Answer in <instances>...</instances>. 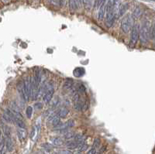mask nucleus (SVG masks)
Masks as SVG:
<instances>
[{"mask_svg": "<svg viewBox=\"0 0 155 154\" xmlns=\"http://www.w3.org/2000/svg\"><path fill=\"white\" fill-rule=\"evenodd\" d=\"M96 153V148L95 147H92L91 150H89V152L87 153V154H95Z\"/></svg>", "mask_w": 155, "mask_h": 154, "instance_id": "obj_34", "label": "nucleus"}, {"mask_svg": "<svg viewBox=\"0 0 155 154\" xmlns=\"http://www.w3.org/2000/svg\"><path fill=\"white\" fill-rule=\"evenodd\" d=\"M6 140H4V137L2 136L1 139V147H0V154H5L6 153Z\"/></svg>", "mask_w": 155, "mask_h": 154, "instance_id": "obj_22", "label": "nucleus"}, {"mask_svg": "<svg viewBox=\"0 0 155 154\" xmlns=\"http://www.w3.org/2000/svg\"><path fill=\"white\" fill-rule=\"evenodd\" d=\"M65 125V128H70L75 126V121L73 119H69L68 121H67L65 123H64Z\"/></svg>", "mask_w": 155, "mask_h": 154, "instance_id": "obj_23", "label": "nucleus"}, {"mask_svg": "<svg viewBox=\"0 0 155 154\" xmlns=\"http://www.w3.org/2000/svg\"><path fill=\"white\" fill-rule=\"evenodd\" d=\"M73 84H74V82H73V81L71 80V79H67V80L65 81V82L64 88L65 89L69 90V89H71L72 87H73Z\"/></svg>", "mask_w": 155, "mask_h": 154, "instance_id": "obj_20", "label": "nucleus"}, {"mask_svg": "<svg viewBox=\"0 0 155 154\" xmlns=\"http://www.w3.org/2000/svg\"><path fill=\"white\" fill-rule=\"evenodd\" d=\"M77 4H78V7L80 8L81 6V4L83 3V0H76Z\"/></svg>", "mask_w": 155, "mask_h": 154, "instance_id": "obj_36", "label": "nucleus"}, {"mask_svg": "<svg viewBox=\"0 0 155 154\" xmlns=\"http://www.w3.org/2000/svg\"><path fill=\"white\" fill-rule=\"evenodd\" d=\"M128 7H129V6H128L127 3L121 5V6H119V16H123L125 14V13L127 12V10L128 9Z\"/></svg>", "mask_w": 155, "mask_h": 154, "instance_id": "obj_12", "label": "nucleus"}, {"mask_svg": "<svg viewBox=\"0 0 155 154\" xmlns=\"http://www.w3.org/2000/svg\"><path fill=\"white\" fill-rule=\"evenodd\" d=\"M35 135H36V129H35V128H33L32 130H31V132H30V138L33 139V137L35 136Z\"/></svg>", "mask_w": 155, "mask_h": 154, "instance_id": "obj_35", "label": "nucleus"}, {"mask_svg": "<svg viewBox=\"0 0 155 154\" xmlns=\"http://www.w3.org/2000/svg\"><path fill=\"white\" fill-rule=\"evenodd\" d=\"M65 3V0H59V5L61 6H64Z\"/></svg>", "mask_w": 155, "mask_h": 154, "instance_id": "obj_37", "label": "nucleus"}, {"mask_svg": "<svg viewBox=\"0 0 155 154\" xmlns=\"http://www.w3.org/2000/svg\"><path fill=\"white\" fill-rule=\"evenodd\" d=\"M85 91H86V89H85V86L83 85V84H79V85L78 86V88H77V91H78V92H79V93H81V94L85 93Z\"/></svg>", "mask_w": 155, "mask_h": 154, "instance_id": "obj_27", "label": "nucleus"}, {"mask_svg": "<svg viewBox=\"0 0 155 154\" xmlns=\"http://www.w3.org/2000/svg\"><path fill=\"white\" fill-rule=\"evenodd\" d=\"M2 131H3L5 136H6V138L11 137V131H10V128H9L8 126H4L2 125Z\"/></svg>", "mask_w": 155, "mask_h": 154, "instance_id": "obj_21", "label": "nucleus"}, {"mask_svg": "<svg viewBox=\"0 0 155 154\" xmlns=\"http://www.w3.org/2000/svg\"><path fill=\"white\" fill-rule=\"evenodd\" d=\"M88 147H89V146L87 145V144H85V143H84L83 145H81L79 148H78V151H80L81 153V152H83V151H85L87 149H88Z\"/></svg>", "mask_w": 155, "mask_h": 154, "instance_id": "obj_29", "label": "nucleus"}, {"mask_svg": "<svg viewBox=\"0 0 155 154\" xmlns=\"http://www.w3.org/2000/svg\"><path fill=\"white\" fill-rule=\"evenodd\" d=\"M59 102H60V101H59V98L57 97V98L54 99V102H53V105H52L53 108H56V107L58 105V104H59Z\"/></svg>", "mask_w": 155, "mask_h": 154, "instance_id": "obj_31", "label": "nucleus"}, {"mask_svg": "<svg viewBox=\"0 0 155 154\" xmlns=\"http://www.w3.org/2000/svg\"><path fill=\"white\" fill-rule=\"evenodd\" d=\"M26 115L28 118H31L33 115V108L31 106H28L26 109Z\"/></svg>", "mask_w": 155, "mask_h": 154, "instance_id": "obj_24", "label": "nucleus"}, {"mask_svg": "<svg viewBox=\"0 0 155 154\" xmlns=\"http://www.w3.org/2000/svg\"><path fill=\"white\" fill-rule=\"evenodd\" d=\"M15 122L16 124V126L19 128H26V124L24 123V122L23 121L22 118H15Z\"/></svg>", "mask_w": 155, "mask_h": 154, "instance_id": "obj_15", "label": "nucleus"}, {"mask_svg": "<svg viewBox=\"0 0 155 154\" xmlns=\"http://www.w3.org/2000/svg\"><path fill=\"white\" fill-rule=\"evenodd\" d=\"M17 91L19 93V95H21L22 98L23 99L24 101H29V98L26 95V94L25 92V88H24V81H19L17 84Z\"/></svg>", "mask_w": 155, "mask_h": 154, "instance_id": "obj_5", "label": "nucleus"}, {"mask_svg": "<svg viewBox=\"0 0 155 154\" xmlns=\"http://www.w3.org/2000/svg\"><path fill=\"white\" fill-rule=\"evenodd\" d=\"M58 154H73V153L69 150H64L59 151V153Z\"/></svg>", "mask_w": 155, "mask_h": 154, "instance_id": "obj_33", "label": "nucleus"}, {"mask_svg": "<svg viewBox=\"0 0 155 154\" xmlns=\"http://www.w3.org/2000/svg\"><path fill=\"white\" fill-rule=\"evenodd\" d=\"M17 136H18V138L20 140L25 139L26 136V132L25 130V128H19V129H18L17 130Z\"/></svg>", "mask_w": 155, "mask_h": 154, "instance_id": "obj_14", "label": "nucleus"}, {"mask_svg": "<svg viewBox=\"0 0 155 154\" xmlns=\"http://www.w3.org/2000/svg\"><path fill=\"white\" fill-rule=\"evenodd\" d=\"M83 5L86 10H90L92 7V0H83Z\"/></svg>", "mask_w": 155, "mask_h": 154, "instance_id": "obj_17", "label": "nucleus"}, {"mask_svg": "<svg viewBox=\"0 0 155 154\" xmlns=\"http://www.w3.org/2000/svg\"><path fill=\"white\" fill-rule=\"evenodd\" d=\"M51 142H53L54 146H61L63 143H64V141L62 140V139L59 138V137H54L51 139Z\"/></svg>", "mask_w": 155, "mask_h": 154, "instance_id": "obj_16", "label": "nucleus"}, {"mask_svg": "<svg viewBox=\"0 0 155 154\" xmlns=\"http://www.w3.org/2000/svg\"><path fill=\"white\" fill-rule=\"evenodd\" d=\"M100 143H101L100 139L96 138L95 140V141H94L93 146H94V147H95V148H98V147H99V146H100Z\"/></svg>", "mask_w": 155, "mask_h": 154, "instance_id": "obj_30", "label": "nucleus"}, {"mask_svg": "<svg viewBox=\"0 0 155 154\" xmlns=\"http://www.w3.org/2000/svg\"><path fill=\"white\" fill-rule=\"evenodd\" d=\"M6 148L8 152H12L14 149V144H13V141L11 139V137L6 138Z\"/></svg>", "mask_w": 155, "mask_h": 154, "instance_id": "obj_8", "label": "nucleus"}, {"mask_svg": "<svg viewBox=\"0 0 155 154\" xmlns=\"http://www.w3.org/2000/svg\"><path fill=\"white\" fill-rule=\"evenodd\" d=\"M66 146L68 149H71V150H74V149L79 148L80 146V142H78L76 140L74 141H69L66 143Z\"/></svg>", "mask_w": 155, "mask_h": 154, "instance_id": "obj_9", "label": "nucleus"}, {"mask_svg": "<svg viewBox=\"0 0 155 154\" xmlns=\"http://www.w3.org/2000/svg\"><path fill=\"white\" fill-rule=\"evenodd\" d=\"M2 119L6 122H8V123H13V122H15V121H14V118L11 116H9V114H7L6 112H5L2 114Z\"/></svg>", "mask_w": 155, "mask_h": 154, "instance_id": "obj_13", "label": "nucleus"}, {"mask_svg": "<svg viewBox=\"0 0 155 154\" xmlns=\"http://www.w3.org/2000/svg\"><path fill=\"white\" fill-rule=\"evenodd\" d=\"M133 23L134 19L133 15H127L123 19L122 22H121V29L125 33H129L130 29L133 27Z\"/></svg>", "mask_w": 155, "mask_h": 154, "instance_id": "obj_2", "label": "nucleus"}, {"mask_svg": "<svg viewBox=\"0 0 155 154\" xmlns=\"http://www.w3.org/2000/svg\"><path fill=\"white\" fill-rule=\"evenodd\" d=\"M105 2H104L102 6L99 7V13H98V18L99 19H100V20H102V19H103L104 16H105V10H106L105 9Z\"/></svg>", "mask_w": 155, "mask_h": 154, "instance_id": "obj_10", "label": "nucleus"}, {"mask_svg": "<svg viewBox=\"0 0 155 154\" xmlns=\"http://www.w3.org/2000/svg\"><path fill=\"white\" fill-rule=\"evenodd\" d=\"M57 2H58V4H59V0H57Z\"/></svg>", "mask_w": 155, "mask_h": 154, "instance_id": "obj_39", "label": "nucleus"}, {"mask_svg": "<svg viewBox=\"0 0 155 154\" xmlns=\"http://www.w3.org/2000/svg\"><path fill=\"white\" fill-rule=\"evenodd\" d=\"M54 94V86H51L49 89H48V91L43 96V102L46 103V104L49 103L51 101Z\"/></svg>", "mask_w": 155, "mask_h": 154, "instance_id": "obj_6", "label": "nucleus"}, {"mask_svg": "<svg viewBox=\"0 0 155 154\" xmlns=\"http://www.w3.org/2000/svg\"><path fill=\"white\" fill-rule=\"evenodd\" d=\"M151 35V26L148 21H145L140 27V40L142 44H146Z\"/></svg>", "mask_w": 155, "mask_h": 154, "instance_id": "obj_1", "label": "nucleus"}, {"mask_svg": "<svg viewBox=\"0 0 155 154\" xmlns=\"http://www.w3.org/2000/svg\"><path fill=\"white\" fill-rule=\"evenodd\" d=\"M142 13H143L142 9H140V7H137L133 12V16L134 18H139L140 16H141Z\"/></svg>", "mask_w": 155, "mask_h": 154, "instance_id": "obj_18", "label": "nucleus"}, {"mask_svg": "<svg viewBox=\"0 0 155 154\" xmlns=\"http://www.w3.org/2000/svg\"><path fill=\"white\" fill-rule=\"evenodd\" d=\"M138 39H140V26L139 25H135L132 29L130 42H131L132 44H135L137 42Z\"/></svg>", "mask_w": 155, "mask_h": 154, "instance_id": "obj_4", "label": "nucleus"}, {"mask_svg": "<svg viewBox=\"0 0 155 154\" xmlns=\"http://www.w3.org/2000/svg\"><path fill=\"white\" fill-rule=\"evenodd\" d=\"M24 88H25V92L28 98L30 99V97H32L33 95V85L31 82V77H27L25 81H24Z\"/></svg>", "mask_w": 155, "mask_h": 154, "instance_id": "obj_3", "label": "nucleus"}, {"mask_svg": "<svg viewBox=\"0 0 155 154\" xmlns=\"http://www.w3.org/2000/svg\"><path fill=\"white\" fill-rule=\"evenodd\" d=\"M34 108H35V109H37V110H40V109H42V108H43V104L40 103V102L35 103Z\"/></svg>", "mask_w": 155, "mask_h": 154, "instance_id": "obj_32", "label": "nucleus"}, {"mask_svg": "<svg viewBox=\"0 0 155 154\" xmlns=\"http://www.w3.org/2000/svg\"><path fill=\"white\" fill-rule=\"evenodd\" d=\"M51 123H52V125H53V126H54V127L57 126V125H59V124L61 123V118H60L59 116H57L52 120Z\"/></svg>", "mask_w": 155, "mask_h": 154, "instance_id": "obj_25", "label": "nucleus"}, {"mask_svg": "<svg viewBox=\"0 0 155 154\" xmlns=\"http://www.w3.org/2000/svg\"><path fill=\"white\" fill-rule=\"evenodd\" d=\"M104 2H105V0H96L95 2V8H99Z\"/></svg>", "mask_w": 155, "mask_h": 154, "instance_id": "obj_28", "label": "nucleus"}, {"mask_svg": "<svg viewBox=\"0 0 155 154\" xmlns=\"http://www.w3.org/2000/svg\"><path fill=\"white\" fill-rule=\"evenodd\" d=\"M151 1H155V0H151Z\"/></svg>", "mask_w": 155, "mask_h": 154, "instance_id": "obj_40", "label": "nucleus"}, {"mask_svg": "<svg viewBox=\"0 0 155 154\" xmlns=\"http://www.w3.org/2000/svg\"><path fill=\"white\" fill-rule=\"evenodd\" d=\"M75 136V134L73 132H67V133H65L64 135V137L66 140H71V139H73Z\"/></svg>", "mask_w": 155, "mask_h": 154, "instance_id": "obj_26", "label": "nucleus"}, {"mask_svg": "<svg viewBox=\"0 0 155 154\" xmlns=\"http://www.w3.org/2000/svg\"><path fill=\"white\" fill-rule=\"evenodd\" d=\"M69 8H70V10L71 11H75L76 9L78 8V7L76 0H69Z\"/></svg>", "mask_w": 155, "mask_h": 154, "instance_id": "obj_19", "label": "nucleus"}, {"mask_svg": "<svg viewBox=\"0 0 155 154\" xmlns=\"http://www.w3.org/2000/svg\"><path fill=\"white\" fill-rule=\"evenodd\" d=\"M68 112H69V110L67 108H60L59 110L57 111V116H59L60 118H65L67 116Z\"/></svg>", "mask_w": 155, "mask_h": 154, "instance_id": "obj_11", "label": "nucleus"}, {"mask_svg": "<svg viewBox=\"0 0 155 154\" xmlns=\"http://www.w3.org/2000/svg\"><path fill=\"white\" fill-rule=\"evenodd\" d=\"M3 1H4L5 2H9V0H3Z\"/></svg>", "mask_w": 155, "mask_h": 154, "instance_id": "obj_38", "label": "nucleus"}, {"mask_svg": "<svg viewBox=\"0 0 155 154\" xmlns=\"http://www.w3.org/2000/svg\"><path fill=\"white\" fill-rule=\"evenodd\" d=\"M74 108L76 111H85L87 108V104L85 101L80 99L79 101L74 103Z\"/></svg>", "mask_w": 155, "mask_h": 154, "instance_id": "obj_7", "label": "nucleus"}]
</instances>
